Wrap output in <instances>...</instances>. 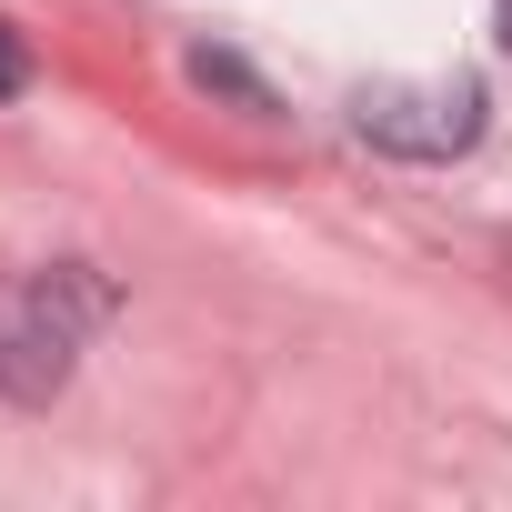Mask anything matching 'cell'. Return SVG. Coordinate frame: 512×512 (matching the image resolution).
I'll use <instances>...</instances> for the list:
<instances>
[{"instance_id":"cell-4","label":"cell","mask_w":512,"mask_h":512,"mask_svg":"<svg viewBox=\"0 0 512 512\" xmlns=\"http://www.w3.org/2000/svg\"><path fill=\"white\" fill-rule=\"evenodd\" d=\"M492 31H502V51H512V0H492Z\"/></svg>"},{"instance_id":"cell-3","label":"cell","mask_w":512,"mask_h":512,"mask_svg":"<svg viewBox=\"0 0 512 512\" xmlns=\"http://www.w3.org/2000/svg\"><path fill=\"white\" fill-rule=\"evenodd\" d=\"M21 81H31V51H21V41H11V31H0V101H11V91H21Z\"/></svg>"},{"instance_id":"cell-1","label":"cell","mask_w":512,"mask_h":512,"mask_svg":"<svg viewBox=\"0 0 512 512\" xmlns=\"http://www.w3.org/2000/svg\"><path fill=\"white\" fill-rule=\"evenodd\" d=\"M111 312V292L81 272V262H61V272H41L31 292H11L0 302V392L11 402H51L61 382H71V352H81V332Z\"/></svg>"},{"instance_id":"cell-2","label":"cell","mask_w":512,"mask_h":512,"mask_svg":"<svg viewBox=\"0 0 512 512\" xmlns=\"http://www.w3.org/2000/svg\"><path fill=\"white\" fill-rule=\"evenodd\" d=\"M492 101L472 71H422V81H362L352 91V131L392 161H462L482 141Z\"/></svg>"}]
</instances>
